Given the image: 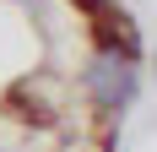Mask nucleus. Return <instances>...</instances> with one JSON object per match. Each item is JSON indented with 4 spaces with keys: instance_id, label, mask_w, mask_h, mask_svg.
Segmentation results:
<instances>
[{
    "instance_id": "nucleus-1",
    "label": "nucleus",
    "mask_w": 157,
    "mask_h": 152,
    "mask_svg": "<svg viewBox=\"0 0 157 152\" xmlns=\"http://www.w3.org/2000/svg\"><path fill=\"white\" fill-rule=\"evenodd\" d=\"M87 92H92L98 109H125L130 98H136V60H125V54H109V49H98L92 65H87Z\"/></svg>"
}]
</instances>
